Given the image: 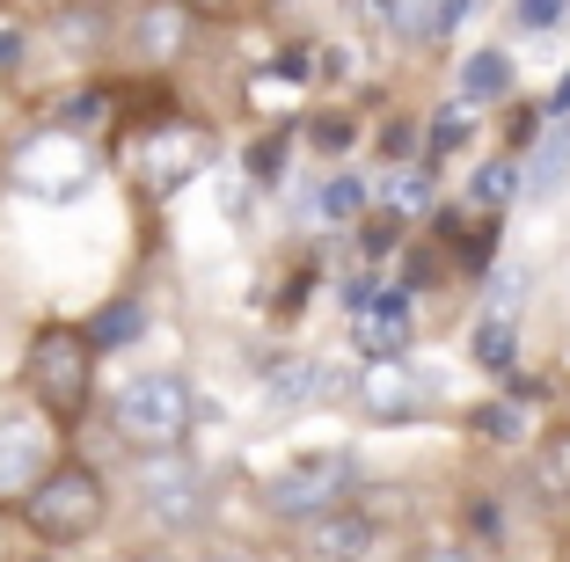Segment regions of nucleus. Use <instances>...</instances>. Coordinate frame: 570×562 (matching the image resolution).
<instances>
[{
  "label": "nucleus",
  "instance_id": "1",
  "mask_svg": "<svg viewBox=\"0 0 570 562\" xmlns=\"http://www.w3.org/2000/svg\"><path fill=\"white\" fill-rule=\"evenodd\" d=\"M110 161H118L125 190H132L139 205H168V198H184L190 183L219 161V132H213V117L168 102V88H161V102L118 117Z\"/></svg>",
  "mask_w": 570,
  "mask_h": 562
},
{
  "label": "nucleus",
  "instance_id": "2",
  "mask_svg": "<svg viewBox=\"0 0 570 562\" xmlns=\"http://www.w3.org/2000/svg\"><path fill=\"white\" fill-rule=\"evenodd\" d=\"M16 387L73 438V431L102 410V344L88 336V322H67V315L37 322L30 344H22Z\"/></svg>",
  "mask_w": 570,
  "mask_h": 562
},
{
  "label": "nucleus",
  "instance_id": "3",
  "mask_svg": "<svg viewBox=\"0 0 570 562\" xmlns=\"http://www.w3.org/2000/svg\"><path fill=\"white\" fill-rule=\"evenodd\" d=\"M110 504H118V496H110V475H102L96 461H81V453H59V461H51V475L22 496L8 519H16L37 548L81 555L88 541H102V533H110Z\"/></svg>",
  "mask_w": 570,
  "mask_h": 562
},
{
  "label": "nucleus",
  "instance_id": "4",
  "mask_svg": "<svg viewBox=\"0 0 570 562\" xmlns=\"http://www.w3.org/2000/svg\"><path fill=\"white\" fill-rule=\"evenodd\" d=\"M8 183H16L22 198L37 205H73L88 198L102 183V168H110V139L81 132V125H67V117H45V125H30V132L8 147Z\"/></svg>",
  "mask_w": 570,
  "mask_h": 562
},
{
  "label": "nucleus",
  "instance_id": "5",
  "mask_svg": "<svg viewBox=\"0 0 570 562\" xmlns=\"http://www.w3.org/2000/svg\"><path fill=\"white\" fill-rule=\"evenodd\" d=\"M102 424L118 431V446H125V453L190 446V431H198V387H190L176 365L125 373L118 387H102Z\"/></svg>",
  "mask_w": 570,
  "mask_h": 562
},
{
  "label": "nucleus",
  "instance_id": "6",
  "mask_svg": "<svg viewBox=\"0 0 570 562\" xmlns=\"http://www.w3.org/2000/svg\"><path fill=\"white\" fill-rule=\"evenodd\" d=\"M125 490H132L139 519L154 533H198L213 512V482H205L198 453L168 446V453H125Z\"/></svg>",
  "mask_w": 570,
  "mask_h": 562
},
{
  "label": "nucleus",
  "instance_id": "7",
  "mask_svg": "<svg viewBox=\"0 0 570 562\" xmlns=\"http://www.w3.org/2000/svg\"><path fill=\"white\" fill-rule=\"evenodd\" d=\"M352 490H358V461L344 446H322V453H293L278 475H264L256 496H264V512L278 519V526H307V519L336 512Z\"/></svg>",
  "mask_w": 570,
  "mask_h": 562
},
{
  "label": "nucleus",
  "instance_id": "8",
  "mask_svg": "<svg viewBox=\"0 0 570 562\" xmlns=\"http://www.w3.org/2000/svg\"><path fill=\"white\" fill-rule=\"evenodd\" d=\"M59 438H67V431L51 424V416L37 410L30 395L0 402V512H16L22 496H30L37 482L51 475V461L67 453Z\"/></svg>",
  "mask_w": 570,
  "mask_h": 562
},
{
  "label": "nucleus",
  "instance_id": "9",
  "mask_svg": "<svg viewBox=\"0 0 570 562\" xmlns=\"http://www.w3.org/2000/svg\"><path fill=\"white\" fill-rule=\"evenodd\" d=\"M198 30H205V16L190 0H139L132 16L118 22V45H125V59H132V73L168 81V73L198 51Z\"/></svg>",
  "mask_w": 570,
  "mask_h": 562
},
{
  "label": "nucleus",
  "instance_id": "10",
  "mask_svg": "<svg viewBox=\"0 0 570 562\" xmlns=\"http://www.w3.org/2000/svg\"><path fill=\"white\" fill-rule=\"evenodd\" d=\"M301 548H307V562H366L381 548V512H373L366 496H344L336 512L301 526Z\"/></svg>",
  "mask_w": 570,
  "mask_h": 562
},
{
  "label": "nucleus",
  "instance_id": "11",
  "mask_svg": "<svg viewBox=\"0 0 570 562\" xmlns=\"http://www.w3.org/2000/svg\"><path fill=\"white\" fill-rule=\"evenodd\" d=\"M432 410V381L410 373L403 358H366V381H358V416L366 424H417Z\"/></svg>",
  "mask_w": 570,
  "mask_h": 562
},
{
  "label": "nucleus",
  "instance_id": "12",
  "mask_svg": "<svg viewBox=\"0 0 570 562\" xmlns=\"http://www.w3.org/2000/svg\"><path fill=\"white\" fill-rule=\"evenodd\" d=\"M352 344L366 351V358H410V344H417V307H410V293H373L366 307H352Z\"/></svg>",
  "mask_w": 570,
  "mask_h": 562
},
{
  "label": "nucleus",
  "instance_id": "13",
  "mask_svg": "<svg viewBox=\"0 0 570 562\" xmlns=\"http://www.w3.org/2000/svg\"><path fill=\"white\" fill-rule=\"evenodd\" d=\"M512 81H520L512 51H504V45H475L469 59H461V81H453V96L483 110V102H504V96H512Z\"/></svg>",
  "mask_w": 570,
  "mask_h": 562
},
{
  "label": "nucleus",
  "instance_id": "14",
  "mask_svg": "<svg viewBox=\"0 0 570 562\" xmlns=\"http://www.w3.org/2000/svg\"><path fill=\"white\" fill-rule=\"evenodd\" d=\"M110 37H118V22H110L102 0H81V8H59V16H51V45L67 51V59H96Z\"/></svg>",
  "mask_w": 570,
  "mask_h": 562
},
{
  "label": "nucleus",
  "instance_id": "15",
  "mask_svg": "<svg viewBox=\"0 0 570 562\" xmlns=\"http://www.w3.org/2000/svg\"><path fill=\"white\" fill-rule=\"evenodd\" d=\"M381 213H387V219H403V227L432 213V161H424V154H417V161H387Z\"/></svg>",
  "mask_w": 570,
  "mask_h": 562
},
{
  "label": "nucleus",
  "instance_id": "16",
  "mask_svg": "<svg viewBox=\"0 0 570 562\" xmlns=\"http://www.w3.org/2000/svg\"><path fill=\"white\" fill-rule=\"evenodd\" d=\"M81 322H88V336L102 344V358H110V351H132L139 336H147V299L118 293V299H102L96 315H81Z\"/></svg>",
  "mask_w": 570,
  "mask_h": 562
},
{
  "label": "nucleus",
  "instance_id": "17",
  "mask_svg": "<svg viewBox=\"0 0 570 562\" xmlns=\"http://www.w3.org/2000/svg\"><path fill=\"white\" fill-rule=\"evenodd\" d=\"M570 176V117H549V132L534 139V161H527V198H556Z\"/></svg>",
  "mask_w": 570,
  "mask_h": 562
},
{
  "label": "nucleus",
  "instance_id": "18",
  "mask_svg": "<svg viewBox=\"0 0 570 562\" xmlns=\"http://www.w3.org/2000/svg\"><path fill=\"white\" fill-rule=\"evenodd\" d=\"M469 351H475L483 373H512V358H520V315H512V307H483Z\"/></svg>",
  "mask_w": 570,
  "mask_h": 562
},
{
  "label": "nucleus",
  "instance_id": "19",
  "mask_svg": "<svg viewBox=\"0 0 570 562\" xmlns=\"http://www.w3.org/2000/svg\"><path fill=\"white\" fill-rule=\"evenodd\" d=\"M520 190H527V168L520 161H483V168H475V183H469V205H475V213H504Z\"/></svg>",
  "mask_w": 570,
  "mask_h": 562
},
{
  "label": "nucleus",
  "instance_id": "20",
  "mask_svg": "<svg viewBox=\"0 0 570 562\" xmlns=\"http://www.w3.org/2000/svg\"><path fill=\"white\" fill-rule=\"evenodd\" d=\"M322 387H330V365L315 358H293L271 373V395H278V410H301V402H322Z\"/></svg>",
  "mask_w": 570,
  "mask_h": 562
},
{
  "label": "nucleus",
  "instance_id": "21",
  "mask_svg": "<svg viewBox=\"0 0 570 562\" xmlns=\"http://www.w3.org/2000/svg\"><path fill=\"white\" fill-rule=\"evenodd\" d=\"M315 213L330 219V227H352V219L366 213V183H358V176H330L315 190Z\"/></svg>",
  "mask_w": 570,
  "mask_h": 562
},
{
  "label": "nucleus",
  "instance_id": "22",
  "mask_svg": "<svg viewBox=\"0 0 570 562\" xmlns=\"http://www.w3.org/2000/svg\"><path fill=\"white\" fill-rule=\"evenodd\" d=\"M475 125V102H446V110L432 117V132H424V161H439V154H453L461 139H469Z\"/></svg>",
  "mask_w": 570,
  "mask_h": 562
},
{
  "label": "nucleus",
  "instance_id": "23",
  "mask_svg": "<svg viewBox=\"0 0 570 562\" xmlns=\"http://www.w3.org/2000/svg\"><path fill=\"white\" fill-rule=\"evenodd\" d=\"M563 8H570V0H512V30L541 37V30H556V22H563Z\"/></svg>",
  "mask_w": 570,
  "mask_h": 562
},
{
  "label": "nucleus",
  "instance_id": "24",
  "mask_svg": "<svg viewBox=\"0 0 570 562\" xmlns=\"http://www.w3.org/2000/svg\"><path fill=\"white\" fill-rule=\"evenodd\" d=\"M527 299V264H498V278H490V307H512L520 315Z\"/></svg>",
  "mask_w": 570,
  "mask_h": 562
},
{
  "label": "nucleus",
  "instance_id": "25",
  "mask_svg": "<svg viewBox=\"0 0 570 562\" xmlns=\"http://www.w3.org/2000/svg\"><path fill=\"white\" fill-rule=\"evenodd\" d=\"M285 147H293V139H285V132H271V139H256V147H249V168H256V176H278V168H285Z\"/></svg>",
  "mask_w": 570,
  "mask_h": 562
},
{
  "label": "nucleus",
  "instance_id": "26",
  "mask_svg": "<svg viewBox=\"0 0 570 562\" xmlns=\"http://www.w3.org/2000/svg\"><path fill=\"white\" fill-rule=\"evenodd\" d=\"M410 562H483V555H475L469 541H424V548H417Z\"/></svg>",
  "mask_w": 570,
  "mask_h": 562
},
{
  "label": "nucleus",
  "instance_id": "27",
  "mask_svg": "<svg viewBox=\"0 0 570 562\" xmlns=\"http://www.w3.org/2000/svg\"><path fill=\"white\" fill-rule=\"evenodd\" d=\"M483 431H490V438H520V431H527V416L512 410V402H504V410H490V416H483Z\"/></svg>",
  "mask_w": 570,
  "mask_h": 562
},
{
  "label": "nucleus",
  "instance_id": "28",
  "mask_svg": "<svg viewBox=\"0 0 570 562\" xmlns=\"http://www.w3.org/2000/svg\"><path fill=\"white\" fill-rule=\"evenodd\" d=\"M190 8H198L205 22H235V16H249L256 0H190Z\"/></svg>",
  "mask_w": 570,
  "mask_h": 562
},
{
  "label": "nucleus",
  "instance_id": "29",
  "mask_svg": "<svg viewBox=\"0 0 570 562\" xmlns=\"http://www.w3.org/2000/svg\"><path fill=\"white\" fill-rule=\"evenodd\" d=\"M307 139H315V147H352V125H336V117H322V125H307Z\"/></svg>",
  "mask_w": 570,
  "mask_h": 562
},
{
  "label": "nucleus",
  "instance_id": "30",
  "mask_svg": "<svg viewBox=\"0 0 570 562\" xmlns=\"http://www.w3.org/2000/svg\"><path fill=\"white\" fill-rule=\"evenodd\" d=\"M439 234H446V241H461V213L439 219ZM483 256H490V241H469V270H483Z\"/></svg>",
  "mask_w": 570,
  "mask_h": 562
},
{
  "label": "nucleus",
  "instance_id": "31",
  "mask_svg": "<svg viewBox=\"0 0 570 562\" xmlns=\"http://www.w3.org/2000/svg\"><path fill=\"white\" fill-rule=\"evenodd\" d=\"M118 562H184V555H176V548H125Z\"/></svg>",
  "mask_w": 570,
  "mask_h": 562
},
{
  "label": "nucleus",
  "instance_id": "32",
  "mask_svg": "<svg viewBox=\"0 0 570 562\" xmlns=\"http://www.w3.org/2000/svg\"><path fill=\"white\" fill-rule=\"evenodd\" d=\"M198 562H264L256 548H213V555H198Z\"/></svg>",
  "mask_w": 570,
  "mask_h": 562
},
{
  "label": "nucleus",
  "instance_id": "33",
  "mask_svg": "<svg viewBox=\"0 0 570 562\" xmlns=\"http://www.w3.org/2000/svg\"><path fill=\"white\" fill-rule=\"evenodd\" d=\"M549 117H570V73L556 81V96H549Z\"/></svg>",
  "mask_w": 570,
  "mask_h": 562
},
{
  "label": "nucleus",
  "instance_id": "34",
  "mask_svg": "<svg viewBox=\"0 0 570 562\" xmlns=\"http://www.w3.org/2000/svg\"><path fill=\"white\" fill-rule=\"evenodd\" d=\"M285 8H315V16H330V8H344V0H285Z\"/></svg>",
  "mask_w": 570,
  "mask_h": 562
},
{
  "label": "nucleus",
  "instance_id": "35",
  "mask_svg": "<svg viewBox=\"0 0 570 562\" xmlns=\"http://www.w3.org/2000/svg\"><path fill=\"white\" fill-rule=\"evenodd\" d=\"M22 562H67V555H59V548H37V555H22Z\"/></svg>",
  "mask_w": 570,
  "mask_h": 562
}]
</instances>
